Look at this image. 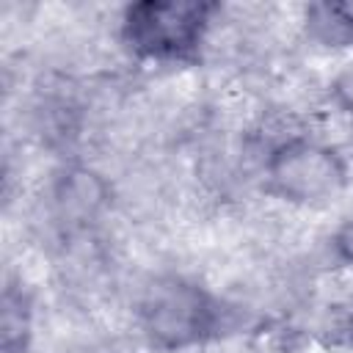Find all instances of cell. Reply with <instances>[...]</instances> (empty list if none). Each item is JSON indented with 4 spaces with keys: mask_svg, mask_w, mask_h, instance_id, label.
I'll return each mask as SVG.
<instances>
[{
    "mask_svg": "<svg viewBox=\"0 0 353 353\" xmlns=\"http://www.w3.org/2000/svg\"><path fill=\"white\" fill-rule=\"evenodd\" d=\"M323 105L342 116L347 124L353 121V61L342 63L323 85Z\"/></svg>",
    "mask_w": 353,
    "mask_h": 353,
    "instance_id": "ba28073f",
    "label": "cell"
},
{
    "mask_svg": "<svg viewBox=\"0 0 353 353\" xmlns=\"http://www.w3.org/2000/svg\"><path fill=\"white\" fill-rule=\"evenodd\" d=\"M132 323L149 353H199L232 323V303L190 273L163 270L143 281Z\"/></svg>",
    "mask_w": 353,
    "mask_h": 353,
    "instance_id": "6da1fadb",
    "label": "cell"
},
{
    "mask_svg": "<svg viewBox=\"0 0 353 353\" xmlns=\"http://www.w3.org/2000/svg\"><path fill=\"white\" fill-rule=\"evenodd\" d=\"M256 185L287 210H328L353 185V157L342 143L303 127L256 154Z\"/></svg>",
    "mask_w": 353,
    "mask_h": 353,
    "instance_id": "3957f363",
    "label": "cell"
},
{
    "mask_svg": "<svg viewBox=\"0 0 353 353\" xmlns=\"http://www.w3.org/2000/svg\"><path fill=\"white\" fill-rule=\"evenodd\" d=\"M345 149H347V154L353 157V121L347 124V146H345Z\"/></svg>",
    "mask_w": 353,
    "mask_h": 353,
    "instance_id": "9c48e42d",
    "label": "cell"
},
{
    "mask_svg": "<svg viewBox=\"0 0 353 353\" xmlns=\"http://www.w3.org/2000/svg\"><path fill=\"white\" fill-rule=\"evenodd\" d=\"M113 207L116 185L94 163L66 157L44 182V212L63 240L94 234Z\"/></svg>",
    "mask_w": 353,
    "mask_h": 353,
    "instance_id": "277c9868",
    "label": "cell"
},
{
    "mask_svg": "<svg viewBox=\"0 0 353 353\" xmlns=\"http://www.w3.org/2000/svg\"><path fill=\"white\" fill-rule=\"evenodd\" d=\"M298 36L317 52H353V0L345 3H306L295 17Z\"/></svg>",
    "mask_w": 353,
    "mask_h": 353,
    "instance_id": "8992f818",
    "label": "cell"
},
{
    "mask_svg": "<svg viewBox=\"0 0 353 353\" xmlns=\"http://www.w3.org/2000/svg\"><path fill=\"white\" fill-rule=\"evenodd\" d=\"M223 3L207 0H138L113 17V41L135 66L185 69L204 61Z\"/></svg>",
    "mask_w": 353,
    "mask_h": 353,
    "instance_id": "7a4b0ae2",
    "label": "cell"
},
{
    "mask_svg": "<svg viewBox=\"0 0 353 353\" xmlns=\"http://www.w3.org/2000/svg\"><path fill=\"white\" fill-rule=\"evenodd\" d=\"M39 334V301L33 287L6 273L0 295V353H33Z\"/></svg>",
    "mask_w": 353,
    "mask_h": 353,
    "instance_id": "5b68a950",
    "label": "cell"
},
{
    "mask_svg": "<svg viewBox=\"0 0 353 353\" xmlns=\"http://www.w3.org/2000/svg\"><path fill=\"white\" fill-rule=\"evenodd\" d=\"M325 256L336 273H342L345 279H353V212L342 215L331 226L325 237Z\"/></svg>",
    "mask_w": 353,
    "mask_h": 353,
    "instance_id": "52a82bcc",
    "label": "cell"
}]
</instances>
